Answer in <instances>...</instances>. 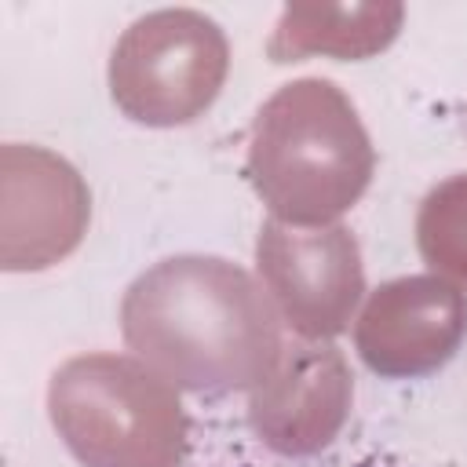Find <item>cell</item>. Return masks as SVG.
<instances>
[{
	"instance_id": "6",
	"label": "cell",
	"mask_w": 467,
	"mask_h": 467,
	"mask_svg": "<svg viewBox=\"0 0 467 467\" xmlns=\"http://www.w3.org/2000/svg\"><path fill=\"white\" fill-rule=\"evenodd\" d=\"M467 332V296L445 277H398L365 303L354 343L379 376H427L441 368Z\"/></svg>"
},
{
	"instance_id": "1",
	"label": "cell",
	"mask_w": 467,
	"mask_h": 467,
	"mask_svg": "<svg viewBox=\"0 0 467 467\" xmlns=\"http://www.w3.org/2000/svg\"><path fill=\"white\" fill-rule=\"evenodd\" d=\"M120 328L157 376L197 394L259 390L285 358L263 285L212 255H175L139 274L124 292Z\"/></svg>"
},
{
	"instance_id": "3",
	"label": "cell",
	"mask_w": 467,
	"mask_h": 467,
	"mask_svg": "<svg viewBox=\"0 0 467 467\" xmlns=\"http://www.w3.org/2000/svg\"><path fill=\"white\" fill-rule=\"evenodd\" d=\"M51 420L88 467H179L182 405L164 376L128 358L91 354L51 379Z\"/></svg>"
},
{
	"instance_id": "2",
	"label": "cell",
	"mask_w": 467,
	"mask_h": 467,
	"mask_svg": "<svg viewBox=\"0 0 467 467\" xmlns=\"http://www.w3.org/2000/svg\"><path fill=\"white\" fill-rule=\"evenodd\" d=\"M376 153L350 99L321 77L270 95L252 124L248 179L285 226H325L368 190Z\"/></svg>"
},
{
	"instance_id": "5",
	"label": "cell",
	"mask_w": 467,
	"mask_h": 467,
	"mask_svg": "<svg viewBox=\"0 0 467 467\" xmlns=\"http://www.w3.org/2000/svg\"><path fill=\"white\" fill-rule=\"evenodd\" d=\"M255 259L292 332L303 339H328L347 328L365 292V274L358 241L343 226L299 234L270 219L259 230Z\"/></svg>"
},
{
	"instance_id": "7",
	"label": "cell",
	"mask_w": 467,
	"mask_h": 467,
	"mask_svg": "<svg viewBox=\"0 0 467 467\" xmlns=\"http://www.w3.org/2000/svg\"><path fill=\"white\" fill-rule=\"evenodd\" d=\"M416 241L427 266L467 281V175L427 193L416 219Z\"/></svg>"
},
{
	"instance_id": "4",
	"label": "cell",
	"mask_w": 467,
	"mask_h": 467,
	"mask_svg": "<svg viewBox=\"0 0 467 467\" xmlns=\"http://www.w3.org/2000/svg\"><path fill=\"white\" fill-rule=\"evenodd\" d=\"M230 69L223 29L190 7L142 15L117 40L109 58L113 102L139 124L171 128L197 120L219 95Z\"/></svg>"
}]
</instances>
